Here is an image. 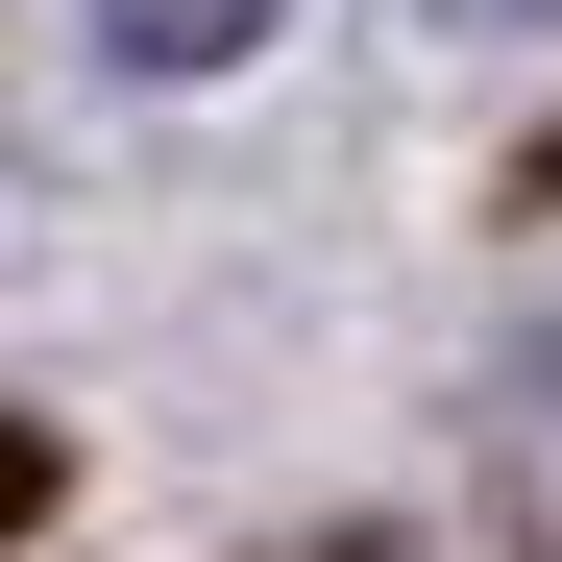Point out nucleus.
I'll return each instance as SVG.
<instances>
[{"label": "nucleus", "instance_id": "nucleus-1", "mask_svg": "<svg viewBox=\"0 0 562 562\" xmlns=\"http://www.w3.org/2000/svg\"><path fill=\"white\" fill-rule=\"evenodd\" d=\"M74 25H99V74H245L269 0H74Z\"/></svg>", "mask_w": 562, "mask_h": 562}, {"label": "nucleus", "instance_id": "nucleus-2", "mask_svg": "<svg viewBox=\"0 0 562 562\" xmlns=\"http://www.w3.org/2000/svg\"><path fill=\"white\" fill-rule=\"evenodd\" d=\"M464 25H562V0H464Z\"/></svg>", "mask_w": 562, "mask_h": 562}]
</instances>
